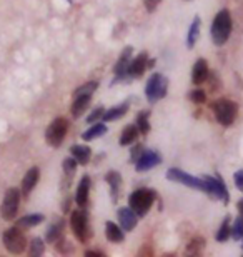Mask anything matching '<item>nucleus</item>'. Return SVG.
<instances>
[{
    "label": "nucleus",
    "instance_id": "27",
    "mask_svg": "<svg viewBox=\"0 0 243 257\" xmlns=\"http://www.w3.org/2000/svg\"><path fill=\"white\" fill-rule=\"evenodd\" d=\"M62 232H64V220H59V222L52 224L47 234H45V239H47V242H59V239L62 237Z\"/></svg>",
    "mask_w": 243,
    "mask_h": 257
},
{
    "label": "nucleus",
    "instance_id": "40",
    "mask_svg": "<svg viewBox=\"0 0 243 257\" xmlns=\"http://www.w3.org/2000/svg\"><path fill=\"white\" fill-rule=\"evenodd\" d=\"M85 255H89V257H102L103 254L102 252H94V250H87Z\"/></svg>",
    "mask_w": 243,
    "mask_h": 257
},
{
    "label": "nucleus",
    "instance_id": "8",
    "mask_svg": "<svg viewBox=\"0 0 243 257\" xmlns=\"http://www.w3.org/2000/svg\"><path fill=\"white\" fill-rule=\"evenodd\" d=\"M4 245L9 252L12 254H22L27 247V239L20 227H10L4 232Z\"/></svg>",
    "mask_w": 243,
    "mask_h": 257
},
{
    "label": "nucleus",
    "instance_id": "33",
    "mask_svg": "<svg viewBox=\"0 0 243 257\" xmlns=\"http://www.w3.org/2000/svg\"><path fill=\"white\" fill-rule=\"evenodd\" d=\"M203 247H205V240L203 239H193V240H190V244L187 247V254L192 252V255H198Z\"/></svg>",
    "mask_w": 243,
    "mask_h": 257
},
{
    "label": "nucleus",
    "instance_id": "38",
    "mask_svg": "<svg viewBox=\"0 0 243 257\" xmlns=\"http://www.w3.org/2000/svg\"><path fill=\"white\" fill-rule=\"evenodd\" d=\"M233 181H235V186L238 187V191H243V169H240V171L235 172Z\"/></svg>",
    "mask_w": 243,
    "mask_h": 257
},
{
    "label": "nucleus",
    "instance_id": "41",
    "mask_svg": "<svg viewBox=\"0 0 243 257\" xmlns=\"http://www.w3.org/2000/svg\"><path fill=\"white\" fill-rule=\"evenodd\" d=\"M238 210H240V214L243 215V199H240V202H238Z\"/></svg>",
    "mask_w": 243,
    "mask_h": 257
},
{
    "label": "nucleus",
    "instance_id": "13",
    "mask_svg": "<svg viewBox=\"0 0 243 257\" xmlns=\"http://www.w3.org/2000/svg\"><path fill=\"white\" fill-rule=\"evenodd\" d=\"M132 55H133V49L130 47V45H127V47L122 50L120 59L117 60L115 69H113V72H115V82L127 80L125 79V72H127L128 64H130V60H132Z\"/></svg>",
    "mask_w": 243,
    "mask_h": 257
},
{
    "label": "nucleus",
    "instance_id": "30",
    "mask_svg": "<svg viewBox=\"0 0 243 257\" xmlns=\"http://www.w3.org/2000/svg\"><path fill=\"white\" fill-rule=\"evenodd\" d=\"M97 89H98V82H95V80L85 82L84 85H80L79 89H75L74 97H75V95H82V94H94V92H95Z\"/></svg>",
    "mask_w": 243,
    "mask_h": 257
},
{
    "label": "nucleus",
    "instance_id": "14",
    "mask_svg": "<svg viewBox=\"0 0 243 257\" xmlns=\"http://www.w3.org/2000/svg\"><path fill=\"white\" fill-rule=\"evenodd\" d=\"M117 215H118V220H120V227L123 230L130 232V230L135 229V225L138 222V215L133 212L132 207H120Z\"/></svg>",
    "mask_w": 243,
    "mask_h": 257
},
{
    "label": "nucleus",
    "instance_id": "1",
    "mask_svg": "<svg viewBox=\"0 0 243 257\" xmlns=\"http://www.w3.org/2000/svg\"><path fill=\"white\" fill-rule=\"evenodd\" d=\"M231 34V15L226 9H221L215 15L213 24H211V39L215 45H225Z\"/></svg>",
    "mask_w": 243,
    "mask_h": 257
},
{
    "label": "nucleus",
    "instance_id": "23",
    "mask_svg": "<svg viewBox=\"0 0 243 257\" xmlns=\"http://www.w3.org/2000/svg\"><path fill=\"white\" fill-rule=\"evenodd\" d=\"M107 134V125L103 124V122H95V124H92V127L89 131H85L82 134V139H84L85 142H90V141H95V139L105 136Z\"/></svg>",
    "mask_w": 243,
    "mask_h": 257
},
{
    "label": "nucleus",
    "instance_id": "4",
    "mask_svg": "<svg viewBox=\"0 0 243 257\" xmlns=\"http://www.w3.org/2000/svg\"><path fill=\"white\" fill-rule=\"evenodd\" d=\"M155 192L152 189H137L135 192L130 194V197H128V202H130V207L133 209V212H135L138 217H143L150 209H152V205L155 202Z\"/></svg>",
    "mask_w": 243,
    "mask_h": 257
},
{
    "label": "nucleus",
    "instance_id": "22",
    "mask_svg": "<svg viewBox=\"0 0 243 257\" xmlns=\"http://www.w3.org/2000/svg\"><path fill=\"white\" fill-rule=\"evenodd\" d=\"M107 184L110 186V192H112V199L117 200L118 199V192H120V186H122V176L117 171H108L105 176Z\"/></svg>",
    "mask_w": 243,
    "mask_h": 257
},
{
    "label": "nucleus",
    "instance_id": "2",
    "mask_svg": "<svg viewBox=\"0 0 243 257\" xmlns=\"http://www.w3.org/2000/svg\"><path fill=\"white\" fill-rule=\"evenodd\" d=\"M211 109H213L216 122L223 127H230L235 122L236 115H238V104L228 99H220L213 102Z\"/></svg>",
    "mask_w": 243,
    "mask_h": 257
},
{
    "label": "nucleus",
    "instance_id": "36",
    "mask_svg": "<svg viewBox=\"0 0 243 257\" xmlns=\"http://www.w3.org/2000/svg\"><path fill=\"white\" fill-rule=\"evenodd\" d=\"M103 112H105V109H103L102 105H100V107H97V109L92 110V114H90L89 117H87V122H89V124H95V122L102 120Z\"/></svg>",
    "mask_w": 243,
    "mask_h": 257
},
{
    "label": "nucleus",
    "instance_id": "32",
    "mask_svg": "<svg viewBox=\"0 0 243 257\" xmlns=\"http://www.w3.org/2000/svg\"><path fill=\"white\" fill-rule=\"evenodd\" d=\"M230 237H233L235 240H240L243 237V215L235 219L233 225H231V235Z\"/></svg>",
    "mask_w": 243,
    "mask_h": 257
},
{
    "label": "nucleus",
    "instance_id": "24",
    "mask_svg": "<svg viewBox=\"0 0 243 257\" xmlns=\"http://www.w3.org/2000/svg\"><path fill=\"white\" fill-rule=\"evenodd\" d=\"M200 27H201V20L200 17L196 15V17L192 20V24H190V29H188V35H187V47L188 49H193L196 40L200 37Z\"/></svg>",
    "mask_w": 243,
    "mask_h": 257
},
{
    "label": "nucleus",
    "instance_id": "21",
    "mask_svg": "<svg viewBox=\"0 0 243 257\" xmlns=\"http://www.w3.org/2000/svg\"><path fill=\"white\" fill-rule=\"evenodd\" d=\"M127 112H128V102H123V104H118L115 107H112V109H108L107 112H103L102 120L103 122H113L117 119H122Z\"/></svg>",
    "mask_w": 243,
    "mask_h": 257
},
{
    "label": "nucleus",
    "instance_id": "31",
    "mask_svg": "<svg viewBox=\"0 0 243 257\" xmlns=\"http://www.w3.org/2000/svg\"><path fill=\"white\" fill-rule=\"evenodd\" d=\"M44 250H45V244H44V240H42V239H39V237L32 239V242H30L29 254L37 257V255H42V254H44Z\"/></svg>",
    "mask_w": 243,
    "mask_h": 257
},
{
    "label": "nucleus",
    "instance_id": "7",
    "mask_svg": "<svg viewBox=\"0 0 243 257\" xmlns=\"http://www.w3.org/2000/svg\"><path fill=\"white\" fill-rule=\"evenodd\" d=\"M167 179L172 182H178V184H183L190 189H196V191H201L206 194V182L203 179H198V177H193L187 174L182 169H177V167H172L167 171Z\"/></svg>",
    "mask_w": 243,
    "mask_h": 257
},
{
    "label": "nucleus",
    "instance_id": "42",
    "mask_svg": "<svg viewBox=\"0 0 243 257\" xmlns=\"http://www.w3.org/2000/svg\"><path fill=\"white\" fill-rule=\"evenodd\" d=\"M241 239H243V237H241ZM241 247H243V245H241Z\"/></svg>",
    "mask_w": 243,
    "mask_h": 257
},
{
    "label": "nucleus",
    "instance_id": "25",
    "mask_svg": "<svg viewBox=\"0 0 243 257\" xmlns=\"http://www.w3.org/2000/svg\"><path fill=\"white\" fill-rule=\"evenodd\" d=\"M44 219L45 217L42 214H29V215H25V217L17 220V227H20V229H32V227H35V225L42 224Z\"/></svg>",
    "mask_w": 243,
    "mask_h": 257
},
{
    "label": "nucleus",
    "instance_id": "5",
    "mask_svg": "<svg viewBox=\"0 0 243 257\" xmlns=\"http://www.w3.org/2000/svg\"><path fill=\"white\" fill-rule=\"evenodd\" d=\"M167 90H168L167 77L162 74H153L147 80V85H145V95H147L148 104H157L158 100H162L163 97L167 95Z\"/></svg>",
    "mask_w": 243,
    "mask_h": 257
},
{
    "label": "nucleus",
    "instance_id": "35",
    "mask_svg": "<svg viewBox=\"0 0 243 257\" xmlns=\"http://www.w3.org/2000/svg\"><path fill=\"white\" fill-rule=\"evenodd\" d=\"M188 99L195 102V104H205V100H206V94H205V90H200V89H196L193 92H190L188 94Z\"/></svg>",
    "mask_w": 243,
    "mask_h": 257
},
{
    "label": "nucleus",
    "instance_id": "26",
    "mask_svg": "<svg viewBox=\"0 0 243 257\" xmlns=\"http://www.w3.org/2000/svg\"><path fill=\"white\" fill-rule=\"evenodd\" d=\"M138 134H140V131H138L137 125H127L125 128L122 131V136H120V146H130L132 142H135L138 139Z\"/></svg>",
    "mask_w": 243,
    "mask_h": 257
},
{
    "label": "nucleus",
    "instance_id": "39",
    "mask_svg": "<svg viewBox=\"0 0 243 257\" xmlns=\"http://www.w3.org/2000/svg\"><path fill=\"white\" fill-rule=\"evenodd\" d=\"M160 2H162V0H145L147 12H155V10H157V7L160 5Z\"/></svg>",
    "mask_w": 243,
    "mask_h": 257
},
{
    "label": "nucleus",
    "instance_id": "19",
    "mask_svg": "<svg viewBox=\"0 0 243 257\" xmlns=\"http://www.w3.org/2000/svg\"><path fill=\"white\" fill-rule=\"evenodd\" d=\"M70 156L75 159L77 164H80V166H85V164L90 162L92 149L89 146H72L70 147Z\"/></svg>",
    "mask_w": 243,
    "mask_h": 257
},
{
    "label": "nucleus",
    "instance_id": "17",
    "mask_svg": "<svg viewBox=\"0 0 243 257\" xmlns=\"http://www.w3.org/2000/svg\"><path fill=\"white\" fill-rule=\"evenodd\" d=\"M39 177H40L39 167H32L27 171V174H25V177L22 181V194L25 195V197L30 195V192L35 189V186H37V182H39Z\"/></svg>",
    "mask_w": 243,
    "mask_h": 257
},
{
    "label": "nucleus",
    "instance_id": "18",
    "mask_svg": "<svg viewBox=\"0 0 243 257\" xmlns=\"http://www.w3.org/2000/svg\"><path fill=\"white\" fill-rule=\"evenodd\" d=\"M92 100V94H82V95H75L74 99V104H72V115L75 117V119H79L85 114L87 107H89Z\"/></svg>",
    "mask_w": 243,
    "mask_h": 257
},
{
    "label": "nucleus",
    "instance_id": "10",
    "mask_svg": "<svg viewBox=\"0 0 243 257\" xmlns=\"http://www.w3.org/2000/svg\"><path fill=\"white\" fill-rule=\"evenodd\" d=\"M19 205H20V192H19V189L10 187L9 191L5 192L2 207H0V215H2V219L4 220L15 219V215H17V210H19Z\"/></svg>",
    "mask_w": 243,
    "mask_h": 257
},
{
    "label": "nucleus",
    "instance_id": "34",
    "mask_svg": "<svg viewBox=\"0 0 243 257\" xmlns=\"http://www.w3.org/2000/svg\"><path fill=\"white\" fill-rule=\"evenodd\" d=\"M77 161L74 157H67L65 161H64V172H65V176L67 177H74V174L77 171Z\"/></svg>",
    "mask_w": 243,
    "mask_h": 257
},
{
    "label": "nucleus",
    "instance_id": "28",
    "mask_svg": "<svg viewBox=\"0 0 243 257\" xmlns=\"http://www.w3.org/2000/svg\"><path fill=\"white\" fill-rule=\"evenodd\" d=\"M231 235V224H230V217H225L223 222H221L218 232L215 234L216 242H225L226 239H230Z\"/></svg>",
    "mask_w": 243,
    "mask_h": 257
},
{
    "label": "nucleus",
    "instance_id": "37",
    "mask_svg": "<svg viewBox=\"0 0 243 257\" xmlns=\"http://www.w3.org/2000/svg\"><path fill=\"white\" fill-rule=\"evenodd\" d=\"M143 151H145V149H143V146H142V144H138V146H135V147H133V149H132V154H130V159H132V162H135L137 159L140 157L142 154H143Z\"/></svg>",
    "mask_w": 243,
    "mask_h": 257
},
{
    "label": "nucleus",
    "instance_id": "11",
    "mask_svg": "<svg viewBox=\"0 0 243 257\" xmlns=\"http://www.w3.org/2000/svg\"><path fill=\"white\" fill-rule=\"evenodd\" d=\"M147 67H148V54L140 52L135 59L130 60V64H128L127 72H125V79L127 80L138 79V77L143 75V72L147 70Z\"/></svg>",
    "mask_w": 243,
    "mask_h": 257
},
{
    "label": "nucleus",
    "instance_id": "9",
    "mask_svg": "<svg viewBox=\"0 0 243 257\" xmlns=\"http://www.w3.org/2000/svg\"><path fill=\"white\" fill-rule=\"evenodd\" d=\"M203 181L206 182V194H208L210 197L218 199L223 204H228L230 202L228 189H226V184H225L223 179H221L220 174H216V177L205 176Z\"/></svg>",
    "mask_w": 243,
    "mask_h": 257
},
{
    "label": "nucleus",
    "instance_id": "15",
    "mask_svg": "<svg viewBox=\"0 0 243 257\" xmlns=\"http://www.w3.org/2000/svg\"><path fill=\"white\" fill-rule=\"evenodd\" d=\"M90 177L84 176L80 179L79 187H77V194H75V202L79 207H85L87 202H89V195H90Z\"/></svg>",
    "mask_w": 243,
    "mask_h": 257
},
{
    "label": "nucleus",
    "instance_id": "20",
    "mask_svg": "<svg viewBox=\"0 0 243 257\" xmlns=\"http://www.w3.org/2000/svg\"><path fill=\"white\" fill-rule=\"evenodd\" d=\"M105 237L110 240V242L120 244V242H123V239H125V232H123L122 227H118L117 224H113L108 220L105 224Z\"/></svg>",
    "mask_w": 243,
    "mask_h": 257
},
{
    "label": "nucleus",
    "instance_id": "12",
    "mask_svg": "<svg viewBox=\"0 0 243 257\" xmlns=\"http://www.w3.org/2000/svg\"><path fill=\"white\" fill-rule=\"evenodd\" d=\"M162 164V157L158 156L155 151H143V154L135 161V171L137 172H145L150 169L157 167Z\"/></svg>",
    "mask_w": 243,
    "mask_h": 257
},
{
    "label": "nucleus",
    "instance_id": "3",
    "mask_svg": "<svg viewBox=\"0 0 243 257\" xmlns=\"http://www.w3.org/2000/svg\"><path fill=\"white\" fill-rule=\"evenodd\" d=\"M70 227L72 232L80 242H89L92 237V229H90V220H89V214L87 210H74L70 214Z\"/></svg>",
    "mask_w": 243,
    "mask_h": 257
},
{
    "label": "nucleus",
    "instance_id": "16",
    "mask_svg": "<svg viewBox=\"0 0 243 257\" xmlns=\"http://www.w3.org/2000/svg\"><path fill=\"white\" fill-rule=\"evenodd\" d=\"M206 79H208V62L205 59H198L192 69V82L195 85H200Z\"/></svg>",
    "mask_w": 243,
    "mask_h": 257
},
{
    "label": "nucleus",
    "instance_id": "29",
    "mask_svg": "<svg viewBox=\"0 0 243 257\" xmlns=\"http://www.w3.org/2000/svg\"><path fill=\"white\" fill-rule=\"evenodd\" d=\"M148 112H140L137 114V120H135V125L138 127L140 134H147L150 131V122H148Z\"/></svg>",
    "mask_w": 243,
    "mask_h": 257
},
{
    "label": "nucleus",
    "instance_id": "6",
    "mask_svg": "<svg viewBox=\"0 0 243 257\" xmlns=\"http://www.w3.org/2000/svg\"><path fill=\"white\" fill-rule=\"evenodd\" d=\"M67 131H69V120L65 117H57L45 131V141L50 147H60L65 141Z\"/></svg>",
    "mask_w": 243,
    "mask_h": 257
}]
</instances>
